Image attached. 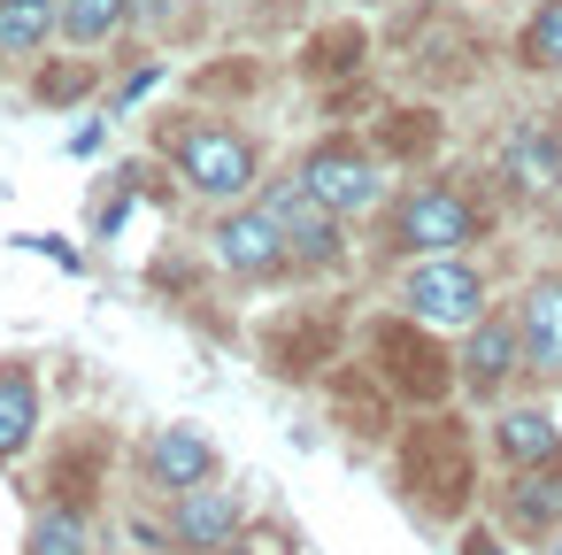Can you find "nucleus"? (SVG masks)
Listing matches in <instances>:
<instances>
[{"instance_id":"1","label":"nucleus","mask_w":562,"mask_h":555,"mask_svg":"<svg viewBox=\"0 0 562 555\" xmlns=\"http://www.w3.org/2000/svg\"><path fill=\"white\" fill-rule=\"evenodd\" d=\"M401 493L439 524L470 509V493H477V432L462 417H447V401L416 409V424L401 432Z\"/></svg>"},{"instance_id":"2","label":"nucleus","mask_w":562,"mask_h":555,"mask_svg":"<svg viewBox=\"0 0 562 555\" xmlns=\"http://www.w3.org/2000/svg\"><path fill=\"white\" fill-rule=\"evenodd\" d=\"M370 370H378V386L393 393V401H408V409H439L462 378H454V355L439 347V324H424V317H378L370 324Z\"/></svg>"},{"instance_id":"3","label":"nucleus","mask_w":562,"mask_h":555,"mask_svg":"<svg viewBox=\"0 0 562 555\" xmlns=\"http://www.w3.org/2000/svg\"><path fill=\"white\" fill-rule=\"evenodd\" d=\"M170 163L209 201H239L255 186V170H262L255 147H247V132H232V124H170Z\"/></svg>"},{"instance_id":"4","label":"nucleus","mask_w":562,"mask_h":555,"mask_svg":"<svg viewBox=\"0 0 562 555\" xmlns=\"http://www.w3.org/2000/svg\"><path fill=\"white\" fill-rule=\"evenodd\" d=\"M401 309L439 324V332H470L485 317V278L470 263H454V255H416L408 278H401Z\"/></svg>"},{"instance_id":"5","label":"nucleus","mask_w":562,"mask_h":555,"mask_svg":"<svg viewBox=\"0 0 562 555\" xmlns=\"http://www.w3.org/2000/svg\"><path fill=\"white\" fill-rule=\"evenodd\" d=\"M485 232V217L454 193V186H408L393 209V247L401 255H454Z\"/></svg>"},{"instance_id":"6","label":"nucleus","mask_w":562,"mask_h":555,"mask_svg":"<svg viewBox=\"0 0 562 555\" xmlns=\"http://www.w3.org/2000/svg\"><path fill=\"white\" fill-rule=\"evenodd\" d=\"M262 209L278 217V232H285V247H293V263H308V270H339V263H347V232H339V217L301 186V170H293V178H278V186H262Z\"/></svg>"},{"instance_id":"7","label":"nucleus","mask_w":562,"mask_h":555,"mask_svg":"<svg viewBox=\"0 0 562 555\" xmlns=\"http://www.w3.org/2000/svg\"><path fill=\"white\" fill-rule=\"evenodd\" d=\"M454 378H462L470 401H493V393L524 386V378H531V370H524V324H516V317H477V324L462 332V347H454Z\"/></svg>"},{"instance_id":"8","label":"nucleus","mask_w":562,"mask_h":555,"mask_svg":"<svg viewBox=\"0 0 562 555\" xmlns=\"http://www.w3.org/2000/svg\"><path fill=\"white\" fill-rule=\"evenodd\" d=\"M301 186H308L331 217H362V209L385 201V163L362 155V147H316V155L301 163Z\"/></svg>"},{"instance_id":"9","label":"nucleus","mask_w":562,"mask_h":555,"mask_svg":"<svg viewBox=\"0 0 562 555\" xmlns=\"http://www.w3.org/2000/svg\"><path fill=\"white\" fill-rule=\"evenodd\" d=\"M216 263H224L232 278H247V286H270V278H285L293 247H285L278 217L255 201V209H232V217L216 224Z\"/></svg>"},{"instance_id":"10","label":"nucleus","mask_w":562,"mask_h":555,"mask_svg":"<svg viewBox=\"0 0 562 555\" xmlns=\"http://www.w3.org/2000/svg\"><path fill=\"white\" fill-rule=\"evenodd\" d=\"M501 517H508V532L554 540V532H562V455H547V463H524V470H508Z\"/></svg>"},{"instance_id":"11","label":"nucleus","mask_w":562,"mask_h":555,"mask_svg":"<svg viewBox=\"0 0 562 555\" xmlns=\"http://www.w3.org/2000/svg\"><path fill=\"white\" fill-rule=\"evenodd\" d=\"M516 324H524V370L562 378V278H531L516 301Z\"/></svg>"},{"instance_id":"12","label":"nucleus","mask_w":562,"mask_h":555,"mask_svg":"<svg viewBox=\"0 0 562 555\" xmlns=\"http://www.w3.org/2000/svg\"><path fill=\"white\" fill-rule=\"evenodd\" d=\"M209 470H216V447H209L201 424H170V432H155V447H147V478H155V486L186 493V486H209Z\"/></svg>"},{"instance_id":"13","label":"nucleus","mask_w":562,"mask_h":555,"mask_svg":"<svg viewBox=\"0 0 562 555\" xmlns=\"http://www.w3.org/2000/svg\"><path fill=\"white\" fill-rule=\"evenodd\" d=\"M170 532H178V547H224V540H239V501L224 493V486H186L178 493V509H170Z\"/></svg>"},{"instance_id":"14","label":"nucleus","mask_w":562,"mask_h":555,"mask_svg":"<svg viewBox=\"0 0 562 555\" xmlns=\"http://www.w3.org/2000/svg\"><path fill=\"white\" fill-rule=\"evenodd\" d=\"M501 178H508L516 193H554V186H562V147H554V132L516 124L508 147H501Z\"/></svg>"},{"instance_id":"15","label":"nucleus","mask_w":562,"mask_h":555,"mask_svg":"<svg viewBox=\"0 0 562 555\" xmlns=\"http://www.w3.org/2000/svg\"><path fill=\"white\" fill-rule=\"evenodd\" d=\"M493 455H501L508 470H524V463L562 455V432H554L547 409H501V417H493Z\"/></svg>"},{"instance_id":"16","label":"nucleus","mask_w":562,"mask_h":555,"mask_svg":"<svg viewBox=\"0 0 562 555\" xmlns=\"http://www.w3.org/2000/svg\"><path fill=\"white\" fill-rule=\"evenodd\" d=\"M32 432H40V386L24 363H9L0 370V463H16L32 447Z\"/></svg>"},{"instance_id":"17","label":"nucleus","mask_w":562,"mask_h":555,"mask_svg":"<svg viewBox=\"0 0 562 555\" xmlns=\"http://www.w3.org/2000/svg\"><path fill=\"white\" fill-rule=\"evenodd\" d=\"M63 32V0H0V55H32Z\"/></svg>"},{"instance_id":"18","label":"nucleus","mask_w":562,"mask_h":555,"mask_svg":"<svg viewBox=\"0 0 562 555\" xmlns=\"http://www.w3.org/2000/svg\"><path fill=\"white\" fill-rule=\"evenodd\" d=\"M124 16H132V0H63V40L70 47H101V40L124 32Z\"/></svg>"},{"instance_id":"19","label":"nucleus","mask_w":562,"mask_h":555,"mask_svg":"<svg viewBox=\"0 0 562 555\" xmlns=\"http://www.w3.org/2000/svg\"><path fill=\"white\" fill-rule=\"evenodd\" d=\"M516 55H524V70H562V0H539L531 9Z\"/></svg>"},{"instance_id":"20","label":"nucleus","mask_w":562,"mask_h":555,"mask_svg":"<svg viewBox=\"0 0 562 555\" xmlns=\"http://www.w3.org/2000/svg\"><path fill=\"white\" fill-rule=\"evenodd\" d=\"M86 547H93V540H86V517L63 509V501L32 524V555H86Z\"/></svg>"},{"instance_id":"21","label":"nucleus","mask_w":562,"mask_h":555,"mask_svg":"<svg viewBox=\"0 0 562 555\" xmlns=\"http://www.w3.org/2000/svg\"><path fill=\"white\" fill-rule=\"evenodd\" d=\"M86 86H93L86 70H63V78H40V101H78Z\"/></svg>"},{"instance_id":"22","label":"nucleus","mask_w":562,"mask_h":555,"mask_svg":"<svg viewBox=\"0 0 562 555\" xmlns=\"http://www.w3.org/2000/svg\"><path fill=\"white\" fill-rule=\"evenodd\" d=\"M209 555H278V540H224V547H209Z\"/></svg>"},{"instance_id":"23","label":"nucleus","mask_w":562,"mask_h":555,"mask_svg":"<svg viewBox=\"0 0 562 555\" xmlns=\"http://www.w3.org/2000/svg\"><path fill=\"white\" fill-rule=\"evenodd\" d=\"M462 555H516V547H508V540H493V532H470V540H462Z\"/></svg>"},{"instance_id":"24","label":"nucleus","mask_w":562,"mask_h":555,"mask_svg":"<svg viewBox=\"0 0 562 555\" xmlns=\"http://www.w3.org/2000/svg\"><path fill=\"white\" fill-rule=\"evenodd\" d=\"M547 555H562V532H554V540H547Z\"/></svg>"},{"instance_id":"25","label":"nucleus","mask_w":562,"mask_h":555,"mask_svg":"<svg viewBox=\"0 0 562 555\" xmlns=\"http://www.w3.org/2000/svg\"><path fill=\"white\" fill-rule=\"evenodd\" d=\"M554 217H562V186H554Z\"/></svg>"}]
</instances>
